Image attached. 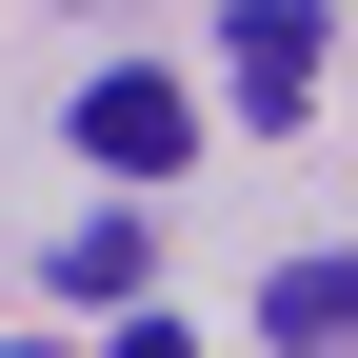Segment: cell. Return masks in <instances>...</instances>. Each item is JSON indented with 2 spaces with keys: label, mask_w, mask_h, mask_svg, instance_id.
<instances>
[{
  "label": "cell",
  "mask_w": 358,
  "mask_h": 358,
  "mask_svg": "<svg viewBox=\"0 0 358 358\" xmlns=\"http://www.w3.org/2000/svg\"><path fill=\"white\" fill-rule=\"evenodd\" d=\"M60 120H80V159H100V179H159L179 140H199V100H179V80H140V60H120V80H80Z\"/></svg>",
  "instance_id": "6da1fadb"
},
{
  "label": "cell",
  "mask_w": 358,
  "mask_h": 358,
  "mask_svg": "<svg viewBox=\"0 0 358 358\" xmlns=\"http://www.w3.org/2000/svg\"><path fill=\"white\" fill-rule=\"evenodd\" d=\"M319 60H338V40H319V0H239V20H219V80H239L259 120H299V100H319Z\"/></svg>",
  "instance_id": "7a4b0ae2"
},
{
  "label": "cell",
  "mask_w": 358,
  "mask_h": 358,
  "mask_svg": "<svg viewBox=\"0 0 358 358\" xmlns=\"http://www.w3.org/2000/svg\"><path fill=\"white\" fill-rule=\"evenodd\" d=\"M40 279H60V299H100V319H140V299H159V239H140V219H80Z\"/></svg>",
  "instance_id": "3957f363"
},
{
  "label": "cell",
  "mask_w": 358,
  "mask_h": 358,
  "mask_svg": "<svg viewBox=\"0 0 358 358\" xmlns=\"http://www.w3.org/2000/svg\"><path fill=\"white\" fill-rule=\"evenodd\" d=\"M338 319H358L338 259H279V279H259V338H279V358H338Z\"/></svg>",
  "instance_id": "277c9868"
},
{
  "label": "cell",
  "mask_w": 358,
  "mask_h": 358,
  "mask_svg": "<svg viewBox=\"0 0 358 358\" xmlns=\"http://www.w3.org/2000/svg\"><path fill=\"white\" fill-rule=\"evenodd\" d=\"M120 358H179V319H159V299H140V319H120Z\"/></svg>",
  "instance_id": "5b68a950"
},
{
  "label": "cell",
  "mask_w": 358,
  "mask_h": 358,
  "mask_svg": "<svg viewBox=\"0 0 358 358\" xmlns=\"http://www.w3.org/2000/svg\"><path fill=\"white\" fill-rule=\"evenodd\" d=\"M0 358H40V338H0Z\"/></svg>",
  "instance_id": "8992f818"
}]
</instances>
